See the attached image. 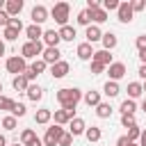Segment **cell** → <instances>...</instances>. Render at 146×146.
Instances as JSON below:
<instances>
[{
    "label": "cell",
    "mask_w": 146,
    "mask_h": 146,
    "mask_svg": "<svg viewBox=\"0 0 146 146\" xmlns=\"http://www.w3.org/2000/svg\"><path fill=\"white\" fill-rule=\"evenodd\" d=\"M57 100H59L62 110L75 112L78 103L82 100V91H80V89H75V87H66V89H59V91H57Z\"/></svg>",
    "instance_id": "1"
},
{
    "label": "cell",
    "mask_w": 146,
    "mask_h": 146,
    "mask_svg": "<svg viewBox=\"0 0 146 146\" xmlns=\"http://www.w3.org/2000/svg\"><path fill=\"white\" fill-rule=\"evenodd\" d=\"M68 11H71V5L68 2H57L50 9V16L55 18V23H59L64 27V25H68Z\"/></svg>",
    "instance_id": "2"
},
{
    "label": "cell",
    "mask_w": 146,
    "mask_h": 146,
    "mask_svg": "<svg viewBox=\"0 0 146 146\" xmlns=\"http://www.w3.org/2000/svg\"><path fill=\"white\" fill-rule=\"evenodd\" d=\"M46 48L41 41H25L23 48H21V57L23 59H36V55H41Z\"/></svg>",
    "instance_id": "3"
},
{
    "label": "cell",
    "mask_w": 146,
    "mask_h": 146,
    "mask_svg": "<svg viewBox=\"0 0 146 146\" xmlns=\"http://www.w3.org/2000/svg\"><path fill=\"white\" fill-rule=\"evenodd\" d=\"M5 66H7V71H9V73H14V78H16V75H25V71L30 68V66L25 64V59H23V57H18V55H16V57H9Z\"/></svg>",
    "instance_id": "4"
},
{
    "label": "cell",
    "mask_w": 146,
    "mask_h": 146,
    "mask_svg": "<svg viewBox=\"0 0 146 146\" xmlns=\"http://www.w3.org/2000/svg\"><path fill=\"white\" fill-rule=\"evenodd\" d=\"M62 135H64V128L62 125H50L48 130H46V135H43V146H57L59 144V139H62Z\"/></svg>",
    "instance_id": "5"
},
{
    "label": "cell",
    "mask_w": 146,
    "mask_h": 146,
    "mask_svg": "<svg viewBox=\"0 0 146 146\" xmlns=\"http://www.w3.org/2000/svg\"><path fill=\"white\" fill-rule=\"evenodd\" d=\"M107 73H110V80L116 82V80H121V78L125 75V64H123V62H112V64L107 66Z\"/></svg>",
    "instance_id": "6"
},
{
    "label": "cell",
    "mask_w": 146,
    "mask_h": 146,
    "mask_svg": "<svg viewBox=\"0 0 146 146\" xmlns=\"http://www.w3.org/2000/svg\"><path fill=\"white\" fill-rule=\"evenodd\" d=\"M116 14H119V21H121V23H130V21H132V16H135V11H132V5H130V2H121V5H119V9H116Z\"/></svg>",
    "instance_id": "7"
},
{
    "label": "cell",
    "mask_w": 146,
    "mask_h": 146,
    "mask_svg": "<svg viewBox=\"0 0 146 146\" xmlns=\"http://www.w3.org/2000/svg\"><path fill=\"white\" fill-rule=\"evenodd\" d=\"M68 68H71V66H68V62H64V59H59L57 64H52V66H50V75L59 80V78H64V75H68Z\"/></svg>",
    "instance_id": "8"
},
{
    "label": "cell",
    "mask_w": 146,
    "mask_h": 146,
    "mask_svg": "<svg viewBox=\"0 0 146 146\" xmlns=\"http://www.w3.org/2000/svg\"><path fill=\"white\" fill-rule=\"evenodd\" d=\"M68 132L73 135V137H78V135H84L87 132V125H84V119H80V116H75L71 123H68Z\"/></svg>",
    "instance_id": "9"
},
{
    "label": "cell",
    "mask_w": 146,
    "mask_h": 146,
    "mask_svg": "<svg viewBox=\"0 0 146 146\" xmlns=\"http://www.w3.org/2000/svg\"><path fill=\"white\" fill-rule=\"evenodd\" d=\"M43 21H48V9H46L43 5H36V7L32 9V23H34V25H41Z\"/></svg>",
    "instance_id": "10"
},
{
    "label": "cell",
    "mask_w": 146,
    "mask_h": 146,
    "mask_svg": "<svg viewBox=\"0 0 146 146\" xmlns=\"http://www.w3.org/2000/svg\"><path fill=\"white\" fill-rule=\"evenodd\" d=\"M59 41H62V39H59V32H57V30H46V32H43V43H46V48H57Z\"/></svg>",
    "instance_id": "11"
},
{
    "label": "cell",
    "mask_w": 146,
    "mask_h": 146,
    "mask_svg": "<svg viewBox=\"0 0 146 146\" xmlns=\"http://www.w3.org/2000/svg\"><path fill=\"white\" fill-rule=\"evenodd\" d=\"M73 114H75V112H68V110H55L52 116H55V123H57V125H64V123H71V121L75 119Z\"/></svg>",
    "instance_id": "12"
},
{
    "label": "cell",
    "mask_w": 146,
    "mask_h": 146,
    "mask_svg": "<svg viewBox=\"0 0 146 146\" xmlns=\"http://www.w3.org/2000/svg\"><path fill=\"white\" fill-rule=\"evenodd\" d=\"M59 55H62V52H59V48H46L41 59H43L46 64H50V66H52V64H57V62H59Z\"/></svg>",
    "instance_id": "13"
},
{
    "label": "cell",
    "mask_w": 146,
    "mask_h": 146,
    "mask_svg": "<svg viewBox=\"0 0 146 146\" xmlns=\"http://www.w3.org/2000/svg\"><path fill=\"white\" fill-rule=\"evenodd\" d=\"M21 9H23V0H7V5H5V11L11 18H16V14H21Z\"/></svg>",
    "instance_id": "14"
},
{
    "label": "cell",
    "mask_w": 146,
    "mask_h": 146,
    "mask_svg": "<svg viewBox=\"0 0 146 146\" xmlns=\"http://www.w3.org/2000/svg\"><path fill=\"white\" fill-rule=\"evenodd\" d=\"M25 34H27V41H39L41 36H43V30H41V25H27L25 27Z\"/></svg>",
    "instance_id": "15"
},
{
    "label": "cell",
    "mask_w": 146,
    "mask_h": 146,
    "mask_svg": "<svg viewBox=\"0 0 146 146\" xmlns=\"http://www.w3.org/2000/svg\"><path fill=\"white\" fill-rule=\"evenodd\" d=\"M84 36H87V43H96V41H100V39H103V32H100V27H98V25H89Z\"/></svg>",
    "instance_id": "16"
},
{
    "label": "cell",
    "mask_w": 146,
    "mask_h": 146,
    "mask_svg": "<svg viewBox=\"0 0 146 146\" xmlns=\"http://www.w3.org/2000/svg\"><path fill=\"white\" fill-rule=\"evenodd\" d=\"M75 52H78V57H80V59H84V62H87V59H94V48H91V43H87V41H84V43H80Z\"/></svg>",
    "instance_id": "17"
},
{
    "label": "cell",
    "mask_w": 146,
    "mask_h": 146,
    "mask_svg": "<svg viewBox=\"0 0 146 146\" xmlns=\"http://www.w3.org/2000/svg\"><path fill=\"white\" fill-rule=\"evenodd\" d=\"M100 41H103V50H112V48H116V43H119V39H116L114 32H105Z\"/></svg>",
    "instance_id": "18"
},
{
    "label": "cell",
    "mask_w": 146,
    "mask_h": 146,
    "mask_svg": "<svg viewBox=\"0 0 146 146\" xmlns=\"http://www.w3.org/2000/svg\"><path fill=\"white\" fill-rule=\"evenodd\" d=\"M91 62H98V64H103V66H110V64H112V55H110V50H96Z\"/></svg>",
    "instance_id": "19"
},
{
    "label": "cell",
    "mask_w": 146,
    "mask_h": 146,
    "mask_svg": "<svg viewBox=\"0 0 146 146\" xmlns=\"http://www.w3.org/2000/svg\"><path fill=\"white\" fill-rule=\"evenodd\" d=\"M11 87H14L16 91H27V89H30V80H27L25 75H16V78L11 80Z\"/></svg>",
    "instance_id": "20"
},
{
    "label": "cell",
    "mask_w": 146,
    "mask_h": 146,
    "mask_svg": "<svg viewBox=\"0 0 146 146\" xmlns=\"http://www.w3.org/2000/svg\"><path fill=\"white\" fill-rule=\"evenodd\" d=\"M57 32H59V39H62V41H73V39H75V27H71V25H64V27H59Z\"/></svg>",
    "instance_id": "21"
},
{
    "label": "cell",
    "mask_w": 146,
    "mask_h": 146,
    "mask_svg": "<svg viewBox=\"0 0 146 146\" xmlns=\"http://www.w3.org/2000/svg\"><path fill=\"white\" fill-rule=\"evenodd\" d=\"M84 103H87L89 107H98L103 100H100V94H98V91H87V94H84Z\"/></svg>",
    "instance_id": "22"
},
{
    "label": "cell",
    "mask_w": 146,
    "mask_h": 146,
    "mask_svg": "<svg viewBox=\"0 0 146 146\" xmlns=\"http://www.w3.org/2000/svg\"><path fill=\"white\" fill-rule=\"evenodd\" d=\"M89 18H91L96 25H98V23H105V21H107V11H105L103 7H100V9H94V11H89Z\"/></svg>",
    "instance_id": "23"
},
{
    "label": "cell",
    "mask_w": 146,
    "mask_h": 146,
    "mask_svg": "<svg viewBox=\"0 0 146 146\" xmlns=\"http://www.w3.org/2000/svg\"><path fill=\"white\" fill-rule=\"evenodd\" d=\"M141 94H144V84H139V82H130V84H128V96H130L132 100L139 98Z\"/></svg>",
    "instance_id": "24"
},
{
    "label": "cell",
    "mask_w": 146,
    "mask_h": 146,
    "mask_svg": "<svg viewBox=\"0 0 146 146\" xmlns=\"http://www.w3.org/2000/svg\"><path fill=\"white\" fill-rule=\"evenodd\" d=\"M25 94H27V98H30V100H34V103H36V100H41V96H43V89H41L39 84H30V89H27Z\"/></svg>",
    "instance_id": "25"
},
{
    "label": "cell",
    "mask_w": 146,
    "mask_h": 146,
    "mask_svg": "<svg viewBox=\"0 0 146 146\" xmlns=\"http://www.w3.org/2000/svg\"><path fill=\"white\" fill-rule=\"evenodd\" d=\"M96 116H98V119H110V116H112V105H110V103H100V105L96 107Z\"/></svg>",
    "instance_id": "26"
},
{
    "label": "cell",
    "mask_w": 146,
    "mask_h": 146,
    "mask_svg": "<svg viewBox=\"0 0 146 146\" xmlns=\"http://www.w3.org/2000/svg\"><path fill=\"white\" fill-rule=\"evenodd\" d=\"M50 119H52V112H50V110H39V112L34 114V121H36L39 125H46Z\"/></svg>",
    "instance_id": "27"
},
{
    "label": "cell",
    "mask_w": 146,
    "mask_h": 146,
    "mask_svg": "<svg viewBox=\"0 0 146 146\" xmlns=\"http://www.w3.org/2000/svg\"><path fill=\"white\" fill-rule=\"evenodd\" d=\"M34 139H36V132H34L32 128H25V130L21 132V144H23V146H30Z\"/></svg>",
    "instance_id": "28"
},
{
    "label": "cell",
    "mask_w": 146,
    "mask_h": 146,
    "mask_svg": "<svg viewBox=\"0 0 146 146\" xmlns=\"http://www.w3.org/2000/svg\"><path fill=\"white\" fill-rule=\"evenodd\" d=\"M103 91H105V96H110V98H114V96H119V84L116 82H112V80H107L105 82V87H103Z\"/></svg>",
    "instance_id": "29"
},
{
    "label": "cell",
    "mask_w": 146,
    "mask_h": 146,
    "mask_svg": "<svg viewBox=\"0 0 146 146\" xmlns=\"http://www.w3.org/2000/svg\"><path fill=\"white\" fill-rule=\"evenodd\" d=\"M84 137H87L89 141H98V139L103 137V132H100V128H98V125H91V128H87Z\"/></svg>",
    "instance_id": "30"
},
{
    "label": "cell",
    "mask_w": 146,
    "mask_h": 146,
    "mask_svg": "<svg viewBox=\"0 0 146 146\" xmlns=\"http://www.w3.org/2000/svg\"><path fill=\"white\" fill-rule=\"evenodd\" d=\"M135 110H137V105H135L132 98H125L121 103V114H135Z\"/></svg>",
    "instance_id": "31"
},
{
    "label": "cell",
    "mask_w": 146,
    "mask_h": 146,
    "mask_svg": "<svg viewBox=\"0 0 146 146\" xmlns=\"http://www.w3.org/2000/svg\"><path fill=\"white\" fill-rule=\"evenodd\" d=\"M46 66H48V64H46L43 59H34V62L30 64V71H32L34 75H39V73H43V71H46Z\"/></svg>",
    "instance_id": "32"
},
{
    "label": "cell",
    "mask_w": 146,
    "mask_h": 146,
    "mask_svg": "<svg viewBox=\"0 0 146 146\" xmlns=\"http://www.w3.org/2000/svg\"><path fill=\"white\" fill-rule=\"evenodd\" d=\"M18 32H21L18 27L7 25V27H5V39H7V41H16V39H18Z\"/></svg>",
    "instance_id": "33"
},
{
    "label": "cell",
    "mask_w": 146,
    "mask_h": 146,
    "mask_svg": "<svg viewBox=\"0 0 146 146\" xmlns=\"http://www.w3.org/2000/svg\"><path fill=\"white\" fill-rule=\"evenodd\" d=\"M16 125H18L16 116H11V114H9V116H5V119H2V128H5V130H16Z\"/></svg>",
    "instance_id": "34"
},
{
    "label": "cell",
    "mask_w": 146,
    "mask_h": 146,
    "mask_svg": "<svg viewBox=\"0 0 146 146\" xmlns=\"http://www.w3.org/2000/svg\"><path fill=\"white\" fill-rule=\"evenodd\" d=\"M14 105H16V100H11V98H7V96H2V94H0V110L11 112V110H14Z\"/></svg>",
    "instance_id": "35"
},
{
    "label": "cell",
    "mask_w": 146,
    "mask_h": 146,
    "mask_svg": "<svg viewBox=\"0 0 146 146\" xmlns=\"http://www.w3.org/2000/svg\"><path fill=\"white\" fill-rule=\"evenodd\" d=\"M25 114H27V107H25L23 103H16V105H14V110H11V116L21 119V116H25Z\"/></svg>",
    "instance_id": "36"
},
{
    "label": "cell",
    "mask_w": 146,
    "mask_h": 146,
    "mask_svg": "<svg viewBox=\"0 0 146 146\" xmlns=\"http://www.w3.org/2000/svg\"><path fill=\"white\" fill-rule=\"evenodd\" d=\"M139 137H141V130H139L137 125H132V128H128V139H130L132 144H135V141H137Z\"/></svg>",
    "instance_id": "37"
},
{
    "label": "cell",
    "mask_w": 146,
    "mask_h": 146,
    "mask_svg": "<svg viewBox=\"0 0 146 146\" xmlns=\"http://www.w3.org/2000/svg\"><path fill=\"white\" fill-rule=\"evenodd\" d=\"M89 21H91V18H89V9H82V11L78 14V23H80V25H87V27H89Z\"/></svg>",
    "instance_id": "38"
},
{
    "label": "cell",
    "mask_w": 146,
    "mask_h": 146,
    "mask_svg": "<svg viewBox=\"0 0 146 146\" xmlns=\"http://www.w3.org/2000/svg\"><path fill=\"white\" fill-rule=\"evenodd\" d=\"M121 123H123L125 128H132V125H137V123H135V114H121Z\"/></svg>",
    "instance_id": "39"
},
{
    "label": "cell",
    "mask_w": 146,
    "mask_h": 146,
    "mask_svg": "<svg viewBox=\"0 0 146 146\" xmlns=\"http://www.w3.org/2000/svg\"><path fill=\"white\" fill-rule=\"evenodd\" d=\"M71 144H73V135H71V132H64L57 146H71Z\"/></svg>",
    "instance_id": "40"
},
{
    "label": "cell",
    "mask_w": 146,
    "mask_h": 146,
    "mask_svg": "<svg viewBox=\"0 0 146 146\" xmlns=\"http://www.w3.org/2000/svg\"><path fill=\"white\" fill-rule=\"evenodd\" d=\"M119 5H121V2H116V0H103V9H105V11H107V9H110V11H112V9H119Z\"/></svg>",
    "instance_id": "41"
},
{
    "label": "cell",
    "mask_w": 146,
    "mask_h": 146,
    "mask_svg": "<svg viewBox=\"0 0 146 146\" xmlns=\"http://www.w3.org/2000/svg\"><path fill=\"white\" fill-rule=\"evenodd\" d=\"M9 21H11V16H9L5 9H0V27H7V25H9Z\"/></svg>",
    "instance_id": "42"
},
{
    "label": "cell",
    "mask_w": 146,
    "mask_h": 146,
    "mask_svg": "<svg viewBox=\"0 0 146 146\" xmlns=\"http://www.w3.org/2000/svg\"><path fill=\"white\" fill-rule=\"evenodd\" d=\"M137 50H139V52H146V34L137 36Z\"/></svg>",
    "instance_id": "43"
},
{
    "label": "cell",
    "mask_w": 146,
    "mask_h": 146,
    "mask_svg": "<svg viewBox=\"0 0 146 146\" xmlns=\"http://www.w3.org/2000/svg\"><path fill=\"white\" fill-rule=\"evenodd\" d=\"M103 71H105V66H103V64H98V62H91V73H94V75L103 73Z\"/></svg>",
    "instance_id": "44"
},
{
    "label": "cell",
    "mask_w": 146,
    "mask_h": 146,
    "mask_svg": "<svg viewBox=\"0 0 146 146\" xmlns=\"http://www.w3.org/2000/svg\"><path fill=\"white\" fill-rule=\"evenodd\" d=\"M132 5V11H141V9H146V2L144 0H135V2H130Z\"/></svg>",
    "instance_id": "45"
},
{
    "label": "cell",
    "mask_w": 146,
    "mask_h": 146,
    "mask_svg": "<svg viewBox=\"0 0 146 146\" xmlns=\"http://www.w3.org/2000/svg\"><path fill=\"white\" fill-rule=\"evenodd\" d=\"M130 144H132V141L128 139V135H123V137H119V139H116V146H130Z\"/></svg>",
    "instance_id": "46"
},
{
    "label": "cell",
    "mask_w": 146,
    "mask_h": 146,
    "mask_svg": "<svg viewBox=\"0 0 146 146\" xmlns=\"http://www.w3.org/2000/svg\"><path fill=\"white\" fill-rule=\"evenodd\" d=\"M9 25H11V27H18V30H23V23H21V18H11V21H9Z\"/></svg>",
    "instance_id": "47"
},
{
    "label": "cell",
    "mask_w": 146,
    "mask_h": 146,
    "mask_svg": "<svg viewBox=\"0 0 146 146\" xmlns=\"http://www.w3.org/2000/svg\"><path fill=\"white\" fill-rule=\"evenodd\" d=\"M139 78H141V80H146V64H141V66H139Z\"/></svg>",
    "instance_id": "48"
},
{
    "label": "cell",
    "mask_w": 146,
    "mask_h": 146,
    "mask_svg": "<svg viewBox=\"0 0 146 146\" xmlns=\"http://www.w3.org/2000/svg\"><path fill=\"white\" fill-rule=\"evenodd\" d=\"M139 146H146V130H141V137H139Z\"/></svg>",
    "instance_id": "49"
},
{
    "label": "cell",
    "mask_w": 146,
    "mask_h": 146,
    "mask_svg": "<svg viewBox=\"0 0 146 146\" xmlns=\"http://www.w3.org/2000/svg\"><path fill=\"white\" fill-rule=\"evenodd\" d=\"M25 78H27V80H34V78H36V75H34V73H32V71H30V68H27V71H25Z\"/></svg>",
    "instance_id": "50"
},
{
    "label": "cell",
    "mask_w": 146,
    "mask_h": 146,
    "mask_svg": "<svg viewBox=\"0 0 146 146\" xmlns=\"http://www.w3.org/2000/svg\"><path fill=\"white\" fill-rule=\"evenodd\" d=\"M30 146H43V141H41V139H39V137H36V139H34V141H32V144H30Z\"/></svg>",
    "instance_id": "51"
},
{
    "label": "cell",
    "mask_w": 146,
    "mask_h": 146,
    "mask_svg": "<svg viewBox=\"0 0 146 146\" xmlns=\"http://www.w3.org/2000/svg\"><path fill=\"white\" fill-rule=\"evenodd\" d=\"M0 146H7V137L5 135H0Z\"/></svg>",
    "instance_id": "52"
},
{
    "label": "cell",
    "mask_w": 146,
    "mask_h": 146,
    "mask_svg": "<svg viewBox=\"0 0 146 146\" xmlns=\"http://www.w3.org/2000/svg\"><path fill=\"white\" fill-rule=\"evenodd\" d=\"M2 55H5V41L0 39V57H2Z\"/></svg>",
    "instance_id": "53"
},
{
    "label": "cell",
    "mask_w": 146,
    "mask_h": 146,
    "mask_svg": "<svg viewBox=\"0 0 146 146\" xmlns=\"http://www.w3.org/2000/svg\"><path fill=\"white\" fill-rule=\"evenodd\" d=\"M139 59H141V64H146V52H139Z\"/></svg>",
    "instance_id": "54"
},
{
    "label": "cell",
    "mask_w": 146,
    "mask_h": 146,
    "mask_svg": "<svg viewBox=\"0 0 146 146\" xmlns=\"http://www.w3.org/2000/svg\"><path fill=\"white\" fill-rule=\"evenodd\" d=\"M141 110H144V114H146V98H144V103H141Z\"/></svg>",
    "instance_id": "55"
},
{
    "label": "cell",
    "mask_w": 146,
    "mask_h": 146,
    "mask_svg": "<svg viewBox=\"0 0 146 146\" xmlns=\"http://www.w3.org/2000/svg\"><path fill=\"white\" fill-rule=\"evenodd\" d=\"M14 146H23V144H18V141H16V144H14Z\"/></svg>",
    "instance_id": "56"
},
{
    "label": "cell",
    "mask_w": 146,
    "mask_h": 146,
    "mask_svg": "<svg viewBox=\"0 0 146 146\" xmlns=\"http://www.w3.org/2000/svg\"><path fill=\"white\" fill-rule=\"evenodd\" d=\"M0 91H2V82H0Z\"/></svg>",
    "instance_id": "57"
},
{
    "label": "cell",
    "mask_w": 146,
    "mask_h": 146,
    "mask_svg": "<svg viewBox=\"0 0 146 146\" xmlns=\"http://www.w3.org/2000/svg\"><path fill=\"white\" fill-rule=\"evenodd\" d=\"M130 146H139V144H130Z\"/></svg>",
    "instance_id": "58"
},
{
    "label": "cell",
    "mask_w": 146,
    "mask_h": 146,
    "mask_svg": "<svg viewBox=\"0 0 146 146\" xmlns=\"http://www.w3.org/2000/svg\"><path fill=\"white\" fill-rule=\"evenodd\" d=\"M144 91H146V84H144Z\"/></svg>",
    "instance_id": "59"
}]
</instances>
